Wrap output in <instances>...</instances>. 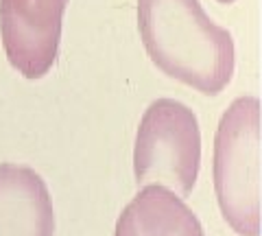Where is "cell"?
<instances>
[{
    "mask_svg": "<svg viewBox=\"0 0 262 236\" xmlns=\"http://www.w3.org/2000/svg\"><path fill=\"white\" fill-rule=\"evenodd\" d=\"M138 29L164 75L216 96L234 75V42L199 0H138Z\"/></svg>",
    "mask_w": 262,
    "mask_h": 236,
    "instance_id": "1",
    "label": "cell"
},
{
    "mask_svg": "<svg viewBox=\"0 0 262 236\" xmlns=\"http://www.w3.org/2000/svg\"><path fill=\"white\" fill-rule=\"evenodd\" d=\"M68 0H0V35L9 63L27 79L55 66Z\"/></svg>",
    "mask_w": 262,
    "mask_h": 236,
    "instance_id": "4",
    "label": "cell"
},
{
    "mask_svg": "<svg viewBox=\"0 0 262 236\" xmlns=\"http://www.w3.org/2000/svg\"><path fill=\"white\" fill-rule=\"evenodd\" d=\"M214 190L225 223L238 236H260V101L241 96L214 138Z\"/></svg>",
    "mask_w": 262,
    "mask_h": 236,
    "instance_id": "2",
    "label": "cell"
},
{
    "mask_svg": "<svg viewBox=\"0 0 262 236\" xmlns=\"http://www.w3.org/2000/svg\"><path fill=\"white\" fill-rule=\"evenodd\" d=\"M0 236H55L51 192L31 166L0 164Z\"/></svg>",
    "mask_w": 262,
    "mask_h": 236,
    "instance_id": "5",
    "label": "cell"
},
{
    "mask_svg": "<svg viewBox=\"0 0 262 236\" xmlns=\"http://www.w3.org/2000/svg\"><path fill=\"white\" fill-rule=\"evenodd\" d=\"M116 236H206L199 219L177 192L142 186L118 217Z\"/></svg>",
    "mask_w": 262,
    "mask_h": 236,
    "instance_id": "6",
    "label": "cell"
},
{
    "mask_svg": "<svg viewBox=\"0 0 262 236\" xmlns=\"http://www.w3.org/2000/svg\"><path fill=\"white\" fill-rule=\"evenodd\" d=\"M219 3H223V5H232L234 0H219Z\"/></svg>",
    "mask_w": 262,
    "mask_h": 236,
    "instance_id": "7",
    "label": "cell"
},
{
    "mask_svg": "<svg viewBox=\"0 0 262 236\" xmlns=\"http://www.w3.org/2000/svg\"><path fill=\"white\" fill-rule=\"evenodd\" d=\"M201 164V132L188 105L158 99L144 112L136 134L134 173L138 186L158 184L186 199Z\"/></svg>",
    "mask_w": 262,
    "mask_h": 236,
    "instance_id": "3",
    "label": "cell"
}]
</instances>
